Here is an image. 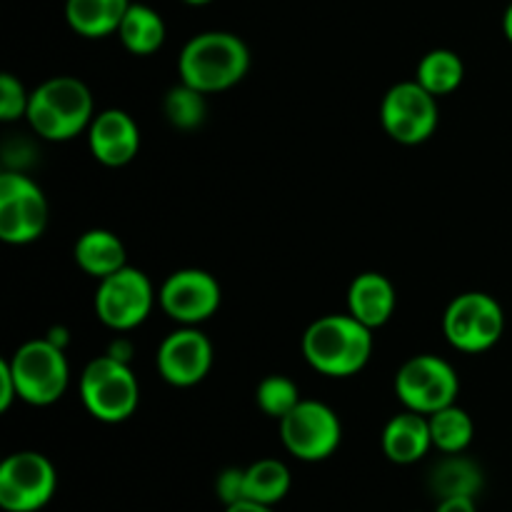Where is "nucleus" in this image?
<instances>
[{"instance_id":"obj_1","label":"nucleus","mask_w":512,"mask_h":512,"mask_svg":"<svg viewBox=\"0 0 512 512\" xmlns=\"http://www.w3.org/2000/svg\"><path fill=\"white\" fill-rule=\"evenodd\" d=\"M303 355L313 370L328 378H350L373 355V330L350 313L313 320L303 333Z\"/></svg>"},{"instance_id":"obj_2","label":"nucleus","mask_w":512,"mask_h":512,"mask_svg":"<svg viewBox=\"0 0 512 512\" xmlns=\"http://www.w3.org/2000/svg\"><path fill=\"white\" fill-rule=\"evenodd\" d=\"M250 68V50L240 35L228 30H205L193 35L180 50V80L200 93H220L245 78Z\"/></svg>"},{"instance_id":"obj_3","label":"nucleus","mask_w":512,"mask_h":512,"mask_svg":"<svg viewBox=\"0 0 512 512\" xmlns=\"http://www.w3.org/2000/svg\"><path fill=\"white\" fill-rule=\"evenodd\" d=\"M93 93L73 75H55L30 93L25 120L35 135L53 143L73 140L93 123Z\"/></svg>"},{"instance_id":"obj_4","label":"nucleus","mask_w":512,"mask_h":512,"mask_svg":"<svg viewBox=\"0 0 512 512\" xmlns=\"http://www.w3.org/2000/svg\"><path fill=\"white\" fill-rule=\"evenodd\" d=\"M80 400L100 423H123L138 410L140 383L128 360L100 355L80 375Z\"/></svg>"},{"instance_id":"obj_5","label":"nucleus","mask_w":512,"mask_h":512,"mask_svg":"<svg viewBox=\"0 0 512 512\" xmlns=\"http://www.w3.org/2000/svg\"><path fill=\"white\" fill-rule=\"evenodd\" d=\"M13 370L18 398L28 405L58 403L65 395L70 383V365L63 353V345L53 343L50 338L28 340L20 345L8 360Z\"/></svg>"},{"instance_id":"obj_6","label":"nucleus","mask_w":512,"mask_h":512,"mask_svg":"<svg viewBox=\"0 0 512 512\" xmlns=\"http://www.w3.org/2000/svg\"><path fill=\"white\" fill-rule=\"evenodd\" d=\"M443 333L460 353H485L498 345L505 333L503 305L480 290L458 295L445 308Z\"/></svg>"},{"instance_id":"obj_7","label":"nucleus","mask_w":512,"mask_h":512,"mask_svg":"<svg viewBox=\"0 0 512 512\" xmlns=\"http://www.w3.org/2000/svg\"><path fill=\"white\" fill-rule=\"evenodd\" d=\"M460 378L440 355H415L395 373V395L415 413L433 415L458 400Z\"/></svg>"},{"instance_id":"obj_8","label":"nucleus","mask_w":512,"mask_h":512,"mask_svg":"<svg viewBox=\"0 0 512 512\" xmlns=\"http://www.w3.org/2000/svg\"><path fill=\"white\" fill-rule=\"evenodd\" d=\"M280 423V440L293 458L303 463L328 460L343 440V423L330 405L300 400Z\"/></svg>"},{"instance_id":"obj_9","label":"nucleus","mask_w":512,"mask_h":512,"mask_svg":"<svg viewBox=\"0 0 512 512\" xmlns=\"http://www.w3.org/2000/svg\"><path fill=\"white\" fill-rule=\"evenodd\" d=\"M48 228V200L43 188L23 170L0 175V240L28 245Z\"/></svg>"},{"instance_id":"obj_10","label":"nucleus","mask_w":512,"mask_h":512,"mask_svg":"<svg viewBox=\"0 0 512 512\" xmlns=\"http://www.w3.org/2000/svg\"><path fill=\"white\" fill-rule=\"evenodd\" d=\"M95 315L110 330H133L148 320L155 305V290L143 270L125 265L118 273L98 280L95 290Z\"/></svg>"},{"instance_id":"obj_11","label":"nucleus","mask_w":512,"mask_h":512,"mask_svg":"<svg viewBox=\"0 0 512 512\" xmlns=\"http://www.w3.org/2000/svg\"><path fill=\"white\" fill-rule=\"evenodd\" d=\"M58 490L55 465L35 450H20L0 463V508L5 512H38Z\"/></svg>"},{"instance_id":"obj_12","label":"nucleus","mask_w":512,"mask_h":512,"mask_svg":"<svg viewBox=\"0 0 512 512\" xmlns=\"http://www.w3.org/2000/svg\"><path fill=\"white\" fill-rule=\"evenodd\" d=\"M438 98L418 80L393 85L380 103L383 130L400 145H420L438 128Z\"/></svg>"},{"instance_id":"obj_13","label":"nucleus","mask_w":512,"mask_h":512,"mask_svg":"<svg viewBox=\"0 0 512 512\" xmlns=\"http://www.w3.org/2000/svg\"><path fill=\"white\" fill-rule=\"evenodd\" d=\"M158 298L170 320L180 325H200L218 313L223 290L208 270L183 268L165 278Z\"/></svg>"},{"instance_id":"obj_14","label":"nucleus","mask_w":512,"mask_h":512,"mask_svg":"<svg viewBox=\"0 0 512 512\" xmlns=\"http://www.w3.org/2000/svg\"><path fill=\"white\" fill-rule=\"evenodd\" d=\"M155 365L165 383L193 388L203 383L213 368V343L198 325H180L158 345Z\"/></svg>"},{"instance_id":"obj_15","label":"nucleus","mask_w":512,"mask_h":512,"mask_svg":"<svg viewBox=\"0 0 512 512\" xmlns=\"http://www.w3.org/2000/svg\"><path fill=\"white\" fill-rule=\"evenodd\" d=\"M88 145L98 163L123 168L138 155L140 128L133 115L120 108H108L95 115L88 125Z\"/></svg>"},{"instance_id":"obj_16","label":"nucleus","mask_w":512,"mask_h":512,"mask_svg":"<svg viewBox=\"0 0 512 512\" xmlns=\"http://www.w3.org/2000/svg\"><path fill=\"white\" fill-rule=\"evenodd\" d=\"M380 445L390 463L395 465H413L428 455L433 448V435H430L428 415L415 413L405 408L403 413L393 415L385 423Z\"/></svg>"},{"instance_id":"obj_17","label":"nucleus","mask_w":512,"mask_h":512,"mask_svg":"<svg viewBox=\"0 0 512 512\" xmlns=\"http://www.w3.org/2000/svg\"><path fill=\"white\" fill-rule=\"evenodd\" d=\"M395 305H398V295H395L393 283L383 273L368 270V273L355 275L350 283L348 313L368 325L370 330L383 328L393 318Z\"/></svg>"},{"instance_id":"obj_18","label":"nucleus","mask_w":512,"mask_h":512,"mask_svg":"<svg viewBox=\"0 0 512 512\" xmlns=\"http://www.w3.org/2000/svg\"><path fill=\"white\" fill-rule=\"evenodd\" d=\"M73 258L83 273L93 275V278L98 280L108 278V275L118 273L120 268L128 265L123 240L103 228L85 230V233L75 240Z\"/></svg>"},{"instance_id":"obj_19","label":"nucleus","mask_w":512,"mask_h":512,"mask_svg":"<svg viewBox=\"0 0 512 512\" xmlns=\"http://www.w3.org/2000/svg\"><path fill=\"white\" fill-rule=\"evenodd\" d=\"M130 0H65V20L83 38H105L118 33Z\"/></svg>"},{"instance_id":"obj_20","label":"nucleus","mask_w":512,"mask_h":512,"mask_svg":"<svg viewBox=\"0 0 512 512\" xmlns=\"http://www.w3.org/2000/svg\"><path fill=\"white\" fill-rule=\"evenodd\" d=\"M483 470L475 460L465 458L463 453L445 455L433 470H430V493L438 500L445 498H478L483 490Z\"/></svg>"},{"instance_id":"obj_21","label":"nucleus","mask_w":512,"mask_h":512,"mask_svg":"<svg viewBox=\"0 0 512 512\" xmlns=\"http://www.w3.org/2000/svg\"><path fill=\"white\" fill-rule=\"evenodd\" d=\"M120 43L133 55H153L165 43V20L158 10L143 3H130L118 28Z\"/></svg>"},{"instance_id":"obj_22","label":"nucleus","mask_w":512,"mask_h":512,"mask_svg":"<svg viewBox=\"0 0 512 512\" xmlns=\"http://www.w3.org/2000/svg\"><path fill=\"white\" fill-rule=\"evenodd\" d=\"M465 78V63L455 50L435 48L420 58L418 70H415V80L423 85L428 93L435 98L440 95H450L460 88Z\"/></svg>"},{"instance_id":"obj_23","label":"nucleus","mask_w":512,"mask_h":512,"mask_svg":"<svg viewBox=\"0 0 512 512\" xmlns=\"http://www.w3.org/2000/svg\"><path fill=\"white\" fill-rule=\"evenodd\" d=\"M293 475L288 465L275 458L255 460L245 468V500L263 505H278L290 493Z\"/></svg>"},{"instance_id":"obj_24","label":"nucleus","mask_w":512,"mask_h":512,"mask_svg":"<svg viewBox=\"0 0 512 512\" xmlns=\"http://www.w3.org/2000/svg\"><path fill=\"white\" fill-rule=\"evenodd\" d=\"M430 420V435H433V448L440 453L455 455L465 453L468 445L475 438V423L468 415V410L458 408V405H448V408L438 410V413L428 415Z\"/></svg>"},{"instance_id":"obj_25","label":"nucleus","mask_w":512,"mask_h":512,"mask_svg":"<svg viewBox=\"0 0 512 512\" xmlns=\"http://www.w3.org/2000/svg\"><path fill=\"white\" fill-rule=\"evenodd\" d=\"M165 118L178 130H195L205 120L208 105H205V93L195 90L193 85L180 80L175 88L168 90L163 100Z\"/></svg>"},{"instance_id":"obj_26","label":"nucleus","mask_w":512,"mask_h":512,"mask_svg":"<svg viewBox=\"0 0 512 512\" xmlns=\"http://www.w3.org/2000/svg\"><path fill=\"white\" fill-rule=\"evenodd\" d=\"M300 390L285 375H268V378L260 380L258 390H255V403L263 410L268 418L283 420L295 405L300 403Z\"/></svg>"},{"instance_id":"obj_27","label":"nucleus","mask_w":512,"mask_h":512,"mask_svg":"<svg viewBox=\"0 0 512 512\" xmlns=\"http://www.w3.org/2000/svg\"><path fill=\"white\" fill-rule=\"evenodd\" d=\"M30 93L25 85L15 78L13 73L0 75V120L13 123V120L25 118L28 113Z\"/></svg>"},{"instance_id":"obj_28","label":"nucleus","mask_w":512,"mask_h":512,"mask_svg":"<svg viewBox=\"0 0 512 512\" xmlns=\"http://www.w3.org/2000/svg\"><path fill=\"white\" fill-rule=\"evenodd\" d=\"M215 495L223 505H235L245 500V468H225L215 478Z\"/></svg>"},{"instance_id":"obj_29","label":"nucleus","mask_w":512,"mask_h":512,"mask_svg":"<svg viewBox=\"0 0 512 512\" xmlns=\"http://www.w3.org/2000/svg\"><path fill=\"white\" fill-rule=\"evenodd\" d=\"M18 398V385H15V378H13V370H10L8 360H3L0 363V410H10V405L15 403Z\"/></svg>"},{"instance_id":"obj_30","label":"nucleus","mask_w":512,"mask_h":512,"mask_svg":"<svg viewBox=\"0 0 512 512\" xmlns=\"http://www.w3.org/2000/svg\"><path fill=\"white\" fill-rule=\"evenodd\" d=\"M435 512H478L475 498H445L438 500Z\"/></svg>"},{"instance_id":"obj_31","label":"nucleus","mask_w":512,"mask_h":512,"mask_svg":"<svg viewBox=\"0 0 512 512\" xmlns=\"http://www.w3.org/2000/svg\"><path fill=\"white\" fill-rule=\"evenodd\" d=\"M225 512H275L273 505L255 503V500H240L235 505H225Z\"/></svg>"},{"instance_id":"obj_32","label":"nucleus","mask_w":512,"mask_h":512,"mask_svg":"<svg viewBox=\"0 0 512 512\" xmlns=\"http://www.w3.org/2000/svg\"><path fill=\"white\" fill-rule=\"evenodd\" d=\"M503 33H505V38L512 43V0H510L508 8H505V15H503Z\"/></svg>"},{"instance_id":"obj_33","label":"nucleus","mask_w":512,"mask_h":512,"mask_svg":"<svg viewBox=\"0 0 512 512\" xmlns=\"http://www.w3.org/2000/svg\"><path fill=\"white\" fill-rule=\"evenodd\" d=\"M183 3H188V5H208V3H213V0H183Z\"/></svg>"}]
</instances>
